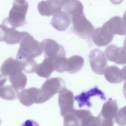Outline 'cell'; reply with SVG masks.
<instances>
[{"mask_svg":"<svg viewBox=\"0 0 126 126\" xmlns=\"http://www.w3.org/2000/svg\"><path fill=\"white\" fill-rule=\"evenodd\" d=\"M29 3L27 1L14 0L9 11V16L3 20L2 25L14 29L24 26L26 24V15Z\"/></svg>","mask_w":126,"mask_h":126,"instance_id":"obj_1","label":"cell"},{"mask_svg":"<svg viewBox=\"0 0 126 126\" xmlns=\"http://www.w3.org/2000/svg\"><path fill=\"white\" fill-rule=\"evenodd\" d=\"M71 21L72 30L76 34L84 39H89L91 37L94 26L84 13L71 17Z\"/></svg>","mask_w":126,"mask_h":126,"instance_id":"obj_2","label":"cell"},{"mask_svg":"<svg viewBox=\"0 0 126 126\" xmlns=\"http://www.w3.org/2000/svg\"><path fill=\"white\" fill-rule=\"evenodd\" d=\"M19 101L26 106H30L33 103H42L48 100L40 89L32 87L22 90L18 93Z\"/></svg>","mask_w":126,"mask_h":126,"instance_id":"obj_3","label":"cell"},{"mask_svg":"<svg viewBox=\"0 0 126 126\" xmlns=\"http://www.w3.org/2000/svg\"><path fill=\"white\" fill-rule=\"evenodd\" d=\"M18 52L27 54L34 58L43 52L41 43L35 40L33 36L28 33L21 40Z\"/></svg>","mask_w":126,"mask_h":126,"instance_id":"obj_4","label":"cell"},{"mask_svg":"<svg viewBox=\"0 0 126 126\" xmlns=\"http://www.w3.org/2000/svg\"><path fill=\"white\" fill-rule=\"evenodd\" d=\"M45 58L51 60L60 57H65V51L63 47L51 39H45L41 43Z\"/></svg>","mask_w":126,"mask_h":126,"instance_id":"obj_5","label":"cell"},{"mask_svg":"<svg viewBox=\"0 0 126 126\" xmlns=\"http://www.w3.org/2000/svg\"><path fill=\"white\" fill-rule=\"evenodd\" d=\"M91 67L95 73L101 75L107 67V59L104 53L100 50L94 49L89 55Z\"/></svg>","mask_w":126,"mask_h":126,"instance_id":"obj_6","label":"cell"},{"mask_svg":"<svg viewBox=\"0 0 126 126\" xmlns=\"http://www.w3.org/2000/svg\"><path fill=\"white\" fill-rule=\"evenodd\" d=\"M65 88L64 81L61 78L55 77L47 79L40 89L43 94L49 100L54 94L60 93Z\"/></svg>","mask_w":126,"mask_h":126,"instance_id":"obj_7","label":"cell"},{"mask_svg":"<svg viewBox=\"0 0 126 126\" xmlns=\"http://www.w3.org/2000/svg\"><path fill=\"white\" fill-rule=\"evenodd\" d=\"M58 103L61 109V115L63 116L65 114L72 112L74 108V95L73 93L66 89H63L59 93Z\"/></svg>","mask_w":126,"mask_h":126,"instance_id":"obj_8","label":"cell"},{"mask_svg":"<svg viewBox=\"0 0 126 126\" xmlns=\"http://www.w3.org/2000/svg\"><path fill=\"white\" fill-rule=\"evenodd\" d=\"M114 36L104 25L100 28L94 29L91 36L93 42L98 47L108 45L112 41Z\"/></svg>","mask_w":126,"mask_h":126,"instance_id":"obj_9","label":"cell"},{"mask_svg":"<svg viewBox=\"0 0 126 126\" xmlns=\"http://www.w3.org/2000/svg\"><path fill=\"white\" fill-rule=\"evenodd\" d=\"M104 53L106 59L109 61L119 64L126 63L125 48L118 47L114 44H112L105 49Z\"/></svg>","mask_w":126,"mask_h":126,"instance_id":"obj_10","label":"cell"},{"mask_svg":"<svg viewBox=\"0 0 126 126\" xmlns=\"http://www.w3.org/2000/svg\"><path fill=\"white\" fill-rule=\"evenodd\" d=\"M73 113L79 122V126H100L101 118L100 115L94 116L91 112L87 110H75Z\"/></svg>","mask_w":126,"mask_h":126,"instance_id":"obj_11","label":"cell"},{"mask_svg":"<svg viewBox=\"0 0 126 126\" xmlns=\"http://www.w3.org/2000/svg\"><path fill=\"white\" fill-rule=\"evenodd\" d=\"M94 96H98L101 99L105 100L104 94L97 86L92 88L87 92H83L80 94L75 96L74 98L77 102L79 107L86 106L90 108L92 106L90 99L92 97Z\"/></svg>","mask_w":126,"mask_h":126,"instance_id":"obj_12","label":"cell"},{"mask_svg":"<svg viewBox=\"0 0 126 126\" xmlns=\"http://www.w3.org/2000/svg\"><path fill=\"white\" fill-rule=\"evenodd\" d=\"M39 13L42 16H50L60 12L62 9V0H51L41 1L37 5Z\"/></svg>","mask_w":126,"mask_h":126,"instance_id":"obj_13","label":"cell"},{"mask_svg":"<svg viewBox=\"0 0 126 126\" xmlns=\"http://www.w3.org/2000/svg\"><path fill=\"white\" fill-rule=\"evenodd\" d=\"M103 25L114 35L115 34L124 35L126 33L125 21L120 16L112 17Z\"/></svg>","mask_w":126,"mask_h":126,"instance_id":"obj_14","label":"cell"},{"mask_svg":"<svg viewBox=\"0 0 126 126\" xmlns=\"http://www.w3.org/2000/svg\"><path fill=\"white\" fill-rule=\"evenodd\" d=\"M0 71L2 75L9 77L14 76L22 72L19 63L12 57L8 58L3 62Z\"/></svg>","mask_w":126,"mask_h":126,"instance_id":"obj_15","label":"cell"},{"mask_svg":"<svg viewBox=\"0 0 126 126\" xmlns=\"http://www.w3.org/2000/svg\"><path fill=\"white\" fill-rule=\"evenodd\" d=\"M71 24V18L70 16L64 11L60 12L54 15L51 24L56 30L59 31H65Z\"/></svg>","mask_w":126,"mask_h":126,"instance_id":"obj_16","label":"cell"},{"mask_svg":"<svg viewBox=\"0 0 126 126\" xmlns=\"http://www.w3.org/2000/svg\"><path fill=\"white\" fill-rule=\"evenodd\" d=\"M103 73L106 80L111 83H119L125 79V68L120 69L115 65L107 67Z\"/></svg>","mask_w":126,"mask_h":126,"instance_id":"obj_17","label":"cell"},{"mask_svg":"<svg viewBox=\"0 0 126 126\" xmlns=\"http://www.w3.org/2000/svg\"><path fill=\"white\" fill-rule=\"evenodd\" d=\"M16 60L19 63L22 70L25 72L27 73L34 72L35 67L37 63L33 58L18 51Z\"/></svg>","mask_w":126,"mask_h":126,"instance_id":"obj_18","label":"cell"},{"mask_svg":"<svg viewBox=\"0 0 126 126\" xmlns=\"http://www.w3.org/2000/svg\"><path fill=\"white\" fill-rule=\"evenodd\" d=\"M62 8H63L64 12L71 17L84 13L83 6L79 0H62Z\"/></svg>","mask_w":126,"mask_h":126,"instance_id":"obj_19","label":"cell"},{"mask_svg":"<svg viewBox=\"0 0 126 126\" xmlns=\"http://www.w3.org/2000/svg\"><path fill=\"white\" fill-rule=\"evenodd\" d=\"M118 110V106L116 101L110 98L102 105L99 114L100 118L104 120H113L117 113Z\"/></svg>","mask_w":126,"mask_h":126,"instance_id":"obj_20","label":"cell"},{"mask_svg":"<svg viewBox=\"0 0 126 126\" xmlns=\"http://www.w3.org/2000/svg\"><path fill=\"white\" fill-rule=\"evenodd\" d=\"M54 70V68L53 65L52 61L45 58L41 63L36 65L34 72L40 77L48 78L50 76Z\"/></svg>","mask_w":126,"mask_h":126,"instance_id":"obj_21","label":"cell"},{"mask_svg":"<svg viewBox=\"0 0 126 126\" xmlns=\"http://www.w3.org/2000/svg\"><path fill=\"white\" fill-rule=\"evenodd\" d=\"M4 27L6 29V35L4 41L8 44L20 43L22 38L28 33L26 32H20L14 28Z\"/></svg>","mask_w":126,"mask_h":126,"instance_id":"obj_22","label":"cell"},{"mask_svg":"<svg viewBox=\"0 0 126 126\" xmlns=\"http://www.w3.org/2000/svg\"><path fill=\"white\" fill-rule=\"evenodd\" d=\"M84 63L83 58L80 56L74 55L67 59L66 71L69 73H75L83 67Z\"/></svg>","mask_w":126,"mask_h":126,"instance_id":"obj_23","label":"cell"},{"mask_svg":"<svg viewBox=\"0 0 126 126\" xmlns=\"http://www.w3.org/2000/svg\"><path fill=\"white\" fill-rule=\"evenodd\" d=\"M9 80L12 86L17 91L24 89L27 82V77L22 72L14 76L9 77Z\"/></svg>","mask_w":126,"mask_h":126,"instance_id":"obj_24","label":"cell"},{"mask_svg":"<svg viewBox=\"0 0 126 126\" xmlns=\"http://www.w3.org/2000/svg\"><path fill=\"white\" fill-rule=\"evenodd\" d=\"M18 92L12 86L3 87L0 90V97L4 100H12L18 96Z\"/></svg>","mask_w":126,"mask_h":126,"instance_id":"obj_25","label":"cell"},{"mask_svg":"<svg viewBox=\"0 0 126 126\" xmlns=\"http://www.w3.org/2000/svg\"><path fill=\"white\" fill-rule=\"evenodd\" d=\"M54 70L59 72H63L66 70L67 59L65 57H58L52 60Z\"/></svg>","mask_w":126,"mask_h":126,"instance_id":"obj_26","label":"cell"},{"mask_svg":"<svg viewBox=\"0 0 126 126\" xmlns=\"http://www.w3.org/2000/svg\"><path fill=\"white\" fill-rule=\"evenodd\" d=\"M73 111L65 114L63 116V126H79L78 119L73 113Z\"/></svg>","mask_w":126,"mask_h":126,"instance_id":"obj_27","label":"cell"},{"mask_svg":"<svg viewBox=\"0 0 126 126\" xmlns=\"http://www.w3.org/2000/svg\"><path fill=\"white\" fill-rule=\"evenodd\" d=\"M115 122L120 126H125L126 124V106L121 108L118 112L115 117Z\"/></svg>","mask_w":126,"mask_h":126,"instance_id":"obj_28","label":"cell"},{"mask_svg":"<svg viewBox=\"0 0 126 126\" xmlns=\"http://www.w3.org/2000/svg\"><path fill=\"white\" fill-rule=\"evenodd\" d=\"M6 35V29L0 25V41H4Z\"/></svg>","mask_w":126,"mask_h":126,"instance_id":"obj_29","label":"cell"},{"mask_svg":"<svg viewBox=\"0 0 126 126\" xmlns=\"http://www.w3.org/2000/svg\"><path fill=\"white\" fill-rule=\"evenodd\" d=\"M21 126H39L38 123L32 120H28L24 122Z\"/></svg>","mask_w":126,"mask_h":126,"instance_id":"obj_30","label":"cell"},{"mask_svg":"<svg viewBox=\"0 0 126 126\" xmlns=\"http://www.w3.org/2000/svg\"><path fill=\"white\" fill-rule=\"evenodd\" d=\"M7 80L6 77L3 76L2 74H0V90L2 88Z\"/></svg>","mask_w":126,"mask_h":126,"instance_id":"obj_31","label":"cell"},{"mask_svg":"<svg viewBox=\"0 0 126 126\" xmlns=\"http://www.w3.org/2000/svg\"><path fill=\"white\" fill-rule=\"evenodd\" d=\"M0 123H1V121H0Z\"/></svg>","mask_w":126,"mask_h":126,"instance_id":"obj_32","label":"cell"}]
</instances>
